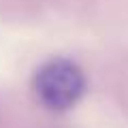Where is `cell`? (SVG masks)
Returning <instances> with one entry per match:
<instances>
[{
	"label": "cell",
	"instance_id": "obj_1",
	"mask_svg": "<svg viewBox=\"0 0 128 128\" xmlns=\"http://www.w3.org/2000/svg\"><path fill=\"white\" fill-rule=\"evenodd\" d=\"M34 92L49 109H68L86 92L83 70L70 60H49L34 75Z\"/></svg>",
	"mask_w": 128,
	"mask_h": 128
},
{
	"label": "cell",
	"instance_id": "obj_2",
	"mask_svg": "<svg viewBox=\"0 0 128 128\" xmlns=\"http://www.w3.org/2000/svg\"><path fill=\"white\" fill-rule=\"evenodd\" d=\"M2 2V6H6V9L11 11H17L19 15L26 13H36V11H41L43 6H70L75 4V2H81V0H0Z\"/></svg>",
	"mask_w": 128,
	"mask_h": 128
}]
</instances>
